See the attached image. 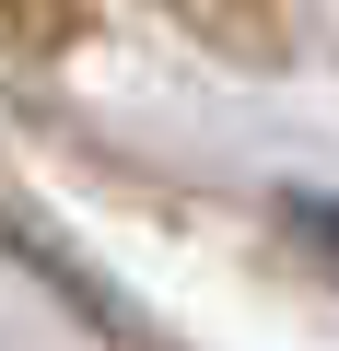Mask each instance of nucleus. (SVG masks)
<instances>
[{"label":"nucleus","instance_id":"nucleus-1","mask_svg":"<svg viewBox=\"0 0 339 351\" xmlns=\"http://www.w3.org/2000/svg\"><path fill=\"white\" fill-rule=\"evenodd\" d=\"M59 36H71L59 0H0V47H59Z\"/></svg>","mask_w":339,"mask_h":351},{"label":"nucleus","instance_id":"nucleus-2","mask_svg":"<svg viewBox=\"0 0 339 351\" xmlns=\"http://www.w3.org/2000/svg\"><path fill=\"white\" fill-rule=\"evenodd\" d=\"M292 223H304V246L339 269V199H292Z\"/></svg>","mask_w":339,"mask_h":351}]
</instances>
